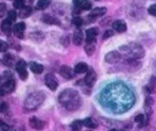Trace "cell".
I'll return each mask as SVG.
<instances>
[{"label":"cell","mask_w":156,"mask_h":131,"mask_svg":"<svg viewBox=\"0 0 156 131\" xmlns=\"http://www.w3.org/2000/svg\"><path fill=\"white\" fill-rule=\"evenodd\" d=\"M60 103L68 110H76L80 106V97L74 90H66L58 97Z\"/></svg>","instance_id":"1"},{"label":"cell","mask_w":156,"mask_h":131,"mask_svg":"<svg viewBox=\"0 0 156 131\" xmlns=\"http://www.w3.org/2000/svg\"><path fill=\"white\" fill-rule=\"evenodd\" d=\"M121 55H123L127 59H140L144 57L145 51L144 47L136 42H130L128 45H123L119 47Z\"/></svg>","instance_id":"2"},{"label":"cell","mask_w":156,"mask_h":131,"mask_svg":"<svg viewBox=\"0 0 156 131\" xmlns=\"http://www.w3.org/2000/svg\"><path fill=\"white\" fill-rule=\"evenodd\" d=\"M44 101V93L43 92H34L30 93L27 99L24 101V109L26 110H35Z\"/></svg>","instance_id":"3"},{"label":"cell","mask_w":156,"mask_h":131,"mask_svg":"<svg viewBox=\"0 0 156 131\" xmlns=\"http://www.w3.org/2000/svg\"><path fill=\"white\" fill-rule=\"evenodd\" d=\"M16 87V82L13 79H7L1 86H0V96H4V95H7V93H11Z\"/></svg>","instance_id":"4"},{"label":"cell","mask_w":156,"mask_h":131,"mask_svg":"<svg viewBox=\"0 0 156 131\" xmlns=\"http://www.w3.org/2000/svg\"><path fill=\"white\" fill-rule=\"evenodd\" d=\"M105 12H106V8H105V7H96V8H94V10L89 13V16L87 17V19H88L89 22H94L98 17L104 16Z\"/></svg>","instance_id":"5"},{"label":"cell","mask_w":156,"mask_h":131,"mask_svg":"<svg viewBox=\"0 0 156 131\" xmlns=\"http://www.w3.org/2000/svg\"><path fill=\"white\" fill-rule=\"evenodd\" d=\"M16 70H17V73H18V75H20V78L22 79V80H26L27 79V69H26V62L24 61H22V59H20L18 62H17V64H16Z\"/></svg>","instance_id":"6"},{"label":"cell","mask_w":156,"mask_h":131,"mask_svg":"<svg viewBox=\"0 0 156 131\" xmlns=\"http://www.w3.org/2000/svg\"><path fill=\"white\" fill-rule=\"evenodd\" d=\"M119 59H121V52H119V51H110V52L105 56V61H106L107 63H111V64L117 63Z\"/></svg>","instance_id":"7"},{"label":"cell","mask_w":156,"mask_h":131,"mask_svg":"<svg viewBox=\"0 0 156 131\" xmlns=\"http://www.w3.org/2000/svg\"><path fill=\"white\" fill-rule=\"evenodd\" d=\"M45 85L51 90V91H55L57 89V80L55 78L54 74H48L45 75Z\"/></svg>","instance_id":"8"},{"label":"cell","mask_w":156,"mask_h":131,"mask_svg":"<svg viewBox=\"0 0 156 131\" xmlns=\"http://www.w3.org/2000/svg\"><path fill=\"white\" fill-rule=\"evenodd\" d=\"M60 74L65 78V79H71V78H73V75H74V69H72L71 67H68V66H61L60 67Z\"/></svg>","instance_id":"9"},{"label":"cell","mask_w":156,"mask_h":131,"mask_svg":"<svg viewBox=\"0 0 156 131\" xmlns=\"http://www.w3.org/2000/svg\"><path fill=\"white\" fill-rule=\"evenodd\" d=\"M112 29H113L115 32H117V33H124V32L127 30V24H126L124 21L117 19V21H115V22L112 23Z\"/></svg>","instance_id":"10"},{"label":"cell","mask_w":156,"mask_h":131,"mask_svg":"<svg viewBox=\"0 0 156 131\" xmlns=\"http://www.w3.org/2000/svg\"><path fill=\"white\" fill-rule=\"evenodd\" d=\"M26 29V24L23 22H20V23H16L15 27H13V34L16 38L18 39H22L23 38V32Z\"/></svg>","instance_id":"11"},{"label":"cell","mask_w":156,"mask_h":131,"mask_svg":"<svg viewBox=\"0 0 156 131\" xmlns=\"http://www.w3.org/2000/svg\"><path fill=\"white\" fill-rule=\"evenodd\" d=\"M98 33H99V29H98V28H90V29H88L87 33H85L87 44L95 42V39H96V36H98Z\"/></svg>","instance_id":"12"},{"label":"cell","mask_w":156,"mask_h":131,"mask_svg":"<svg viewBox=\"0 0 156 131\" xmlns=\"http://www.w3.org/2000/svg\"><path fill=\"white\" fill-rule=\"evenodd\" d=\"M95 80H96V74H95V72L91 70V69H89V70L87 72L85 78H84V82H85L88 86H93L94 82H95Z\"/></svg>","instance_id":"13"},{"label":"cell","mask_w":156,"mask_h":131,"mask_svg":"<svg viewBox=\"0 0 156 131\" xmlns=\"http://www.w3.org/2000/svg\"><path fill=\"white\" fill-rule=\"evenodd\" d=\"M44 125H45V123L41 121V120L38 119V118H34V116H33V118L29 119V126L33 127V129H35V130H40V129H43Z\"/></svg>","instance_id":"14"},{"label":"cell","mask_w":156,"mask_h":131,"mask_svg":"<svg viewBox=\"0 0 156 131\" xmlns=\"http://www.w3.org/2000/svg\"><path fill=\"white\" fill-rule=\"evenodd\" d=\"M134 120H135V123L139 125V127H140V126H146V125H149V116H147V115L138 114Z\"/></svg>","instance_id":"15"},{"label":"cell","mask_w":156,"mask_h":131,"mask_svg":"<svg viewBox=\"0 0 156 131\" xmlns=\"http://www.w3.org/2000/svg\"><path fill=\"white\" fill-rule=\"evenodd\" d=\"M145 91L147 93H151V92H155L156 91V78L155 76H151L147 85L145 86Z\"/></svg>","instance_id":"16"},{"label":"cell","mask_w":156,"mask_h":131,"mask_svg":"<svg viewBox=\"0 0 156 131\" xmlns=\"http://www.w3.org/2000/svg\"><path fill=\"white\" fill-rule=\"evenodd\" d=\"M72 41H73V44H74V45H77V46L82 45V42H83V33H82L80 30H77V32H74Z\"/></svg>","instance_id":"17"},{"label":"cell","mask_w":156,"mask_h":131,"mask_svg":"<svg viewBox=\"0 0 156 131\" xmlns=\"http://www.w3.org/2000/svg\"><path fill=\"white\" fill-rule=\"evenodd\" d=\"M29 68H30V70H32L33 73H35V74H40V73L44 70V67H43L41 64L37 63V62H30V63H29Z\"/></svg>","instance_id":"18"},{"label":"cell","mask_w":156,"mask_h":131,"mask_svg":"<svg viewBox=\"0 0 156 131\" xmlns=\"http://www.w3.org/2000/svg\"><path fill=\"white\" fill-rule=\"evenodd\" d=\"M83 124H84V126H87L88 129H95V127L98 126V123H96L95 119H93V118H87V119H84V120H83Z\"/></svg>","instance_id":"19"},{"label":"cell","mask_w":156,"mask_h":131,"mask_svg":"<svg viewBox=\"0 0 156 131\" xmlns=\"http://www.w3.org/2000/svg\"><path fill=\"white\" fill-rule=\"evenodd\" d=\"M1 30L7 35L10 34V32H11V22L9 19H5V21L1 22Z\"/></svg>","instance_id":"20"},{"label":"cell","mask_w":156,"mask_h":131,"mask_svg":"<svg viewBox=\"0 0 156 131\" xmlns=\"http://www.w3.org/2000/svg\"><path fill=\"white\" fill-rule=\"evenodd\" d=\"M88 70H89V69H88V66H87L85 63H83V62L77 63L76 67H74V72H76V73H85V72H88Z\"/></svg>","instance_id":"21"},{"label":"cell","mask_w":156,"mask_h":131,"mask_svg":"<svg viewBox=\"0 0 156 131\" xmlns=\"http://www.w3.org/2000/svg\"><path fill=\"white\" fill-rule=\"evenodd\" d=\"M30 13H32V7L30 6H24L23 8L20 10V17L21 18H26V17L30 16Z\"/></svg>","instance_id":"22"},{"label":"cell","mask_w":156,"mask_h":131,"mask_svg":"<svg viewBox=\"0 0 156 131\" xmlns=\"http://www.w3.org/2000/svg\"><path fill=\"white\" fill-rule=\"evenodd\" d=\"M50 2H51V0H38L35 7H37V10H45L50 5Z\"/></svg>","instance_id":"23"},{"label":"cell","mask_w":156,"mask_h":131,"mask_svg":"<svg viewBox=\"0 0 156 131\" xmlns=\"http://www.w3.org/2000/svg\"><path fill=\"white\" fill-rule=\"evenodd\" d=\"M13 59H15V56L12 55V53H5V56H4V63L6 64V66H12L13 64Z\"/></svg>","instance_id":"24"},{"label":"cell","mask_w":156,"mask_h":131,"mask_svg":"<svg viewBox=\"0 0 156 131\" xmlns=\"http://www.w3.org/2000/svg\"><path fill=\"white\" fill-rule=\"evenodd\" d=\"M41 19H43V22L46 23V24H55V23H57L56 18H54V17L50 16V15H44Z\"/></svg>","instance_id":"25"},{"label":"cell","mask_w":156,"mask_h":131,"mask_svg":"<svg viewBox=\"0 0 156 131\" xmlns=\"http://www.w3.org/2000/svg\"><path fill=\"white\" fill-rule=\"evenodd\" d=\"M84 51H85V53H87L88 56H91V55L94 53V51H95V44H94V42L87 44L85 47H84Z\"/></svg>","instance_id":"26"},{"label":"cell","mask_w":156,"mask_h":131,"mask_svg":"<svg viewBox=\"0 0 156 131\" xmlns=\"http://www.w3.org/2000/svg\"><path fill=\"white\" fill-rule=\"evenodd\" d=\"M83 125H84L83 121H79V120L73 121V124H72V126H71V127H72V131H80Z\"/></svg>","instance_id":"27"},{"label":"cell","mask_w":156,"mask_h":131,"mask_svg":"<svg viewBox=\"0 0 156 131\" xmlns=\"http://www.w3.org/2000/svg\"><path fill=\"white\" fill-rule=\"evenodd\" d=\"M24 4H26V0H13V7L17 8V10L23 8Z\"/></svg>","instance_id":"28"},{"label":"cell","mask_w":156,"mask_h":131,"mask_svg":"<svg viewBox=\"0 0 156 131\" xmlns=\"http://www.w3.org/2000/svg\"><path fill=\"white\" fill-rule=\"evenodd\" d=\"M16 18H17V12H16L15 10H10V11L7 12V19H9L10 22H13Z\"/></svg>","instance_id":"29"},{"label":"cell","mask_w":156,"mask_h":131,"mask_svg":"<svg viewBox=\"0 0 156 131\" xmlns=\"http://www.w3.org/2000/svg\"><path fill=\"white\" fill-rule=\"evenodd\" d=\"M78 8H80L82 11H85V10H89V8H91V4L89 2V1H84V2H82L79 6H78Z\"/></svg>","instance_id":"30"},{"label":"cell","mask_w":156,"mask_h":131,"mask_svg":"<svg viewBox=\"0 0 156 131\" xmlns=\"http://www.w3.org/2000/svg\"><path fill=\"white\" fill-rule=\"evenodd\" d=\"M7 12H9V11L6 10V5H5L4 2H0V18L4 17Z\"/></svg>","instance_id":"31"},{"label":"cell","mask_w":156,"mask_h":131,"mask_svg":"<svg viewBox=\"0 0 156 131\" xmlns=\"http://www.w3.org/2000/svg\"><path fill=\"white\" fill-rule=\"evenodd\" d=\"M136 131H156V129H155V127H152V126L146 125V126H140Z\"/></svg>","instance_id":"32"},{"label":"cell","mask_w":156,"mask_h":131,"mask_svg":"<svg viewBox=\"0 0 156 131\" xmlns=\"http://www.w3.org/2000/svg\"><path fill=\"white\" fill-rule=\"evenodd\" d=\"M72 22H73V24L77 25V27H80V25L83 24V19H82L80 17H74V18L72 19Z\"/></svg>","instance_id":"33"},{"label":"cell","mask_w":156,"mask_h":131,"mask_svg":"<svg viewBox=\"0 0 156 131\" xmlns=\"http://www.w3.org/2000/svg\"><path fill=\"white\" fill-rule=\"evenodd\" d=\"M152 104H154V99L150 96H147L146 99H145V108H151Z\"/></svg>","instance_id":"34"},{"label":"cell","mask_w":156,"mask_h":131,"mask_svg":"<svg viewBox=\"0 0 156 131\" xmlns=\"http://www.w3.org/2000/svg\"><path fill=\"white\" fill-rule=\"evenodd\" d=\"M7 49H9V44L6 42V41H2V40H0V51H7Z\"/></svg>","instance_id":"35"},{"label":"cell","mask_w":156,"mask_h":131,"mask_svg":"<svg viewBox=\"0 0 156 131\" xmlns=\"http://www.w3.org/2000/svg\"><path fill=\"white\" fill-rule=\"evenodd\" d=\"M147 12H149L151 16H156V4L151 5V6L147 8Z\"/></svg>","instance_id":"36"},{"label":"cell","mask_w":156,"mask_h":131,"mask_svg":"<svg viewBox=\"0 0 156 131\" xmlns=\"http://www.w3.org/2000/svg\"><path fill=\"white\" fill-rule=\"evenodd\" d=\"M112 35H113V32H112V30H106V32H105V34L102 35V39H104V40H106L107 38H110V36H112Z\"/></svg>","instance_id":"37"},{"label":"cell","mask_w":156,"mask_h":131,"mask_svg":"<svg viewBox=\"0 0 156 131\" xmlns=\"http://www.w3.org/2000/svg\"><path fill=\"white\" fill-rule=\"evenodd\" d=\"M0 130H2V131H7V130H10V127H9V125H6L5 123L0 121Z\"/></svg>","instance_id":"38"},{"label":"cell","mask_w":156,"mask_h":131,"mask_svg":"<svg viewBox=\"0 0 156 131\" xmlns=\"http://www.w3.org/2000/svg\"><path fill=\"white\" fill-rule=\"evenodd\" d=\"M6 109H7V104L5 102H1L0 103V112L4 113V112H6Z\"/></svg>","instance_id":"39"},{"label":"cell","mask_w":156,"mask_h":131,"mask_svg":"<svg viewBox=\"0 0 156 131\" xmlns=\"http://www.w3.org/2000/svg\"><path fill=\"white\" fill-rule=\"evenodd\" d=\"M110 131H123V130H118V129H111Z\"/></svg>","instance_id":"40"},{"label":"cell","mask_w":156,"mask_h":131,"mask_svg":"<svg viewBox=\"0 0 156 131\" xmlns=\"http://www.w3.org/2000/svg\"><path fill=\"white\" fill-rule=\"evenodd\" d=\"M1 79H2V78H1V76H0V81H1Z\"/></svg>","instance_id":"41"},{"label":"cell","mask_w":156,"mask_h":131,"mask_svg":"<svg viewBox=\"0 0 156 131\" xmlns=\"http://www.w3.org/2000/svg\"><path fill=\"white\" fill-rule=\"evenodd\" d=\"M28 1H33V0H28Z\"/></svg>","instance_id":"42"}]
</instances>
